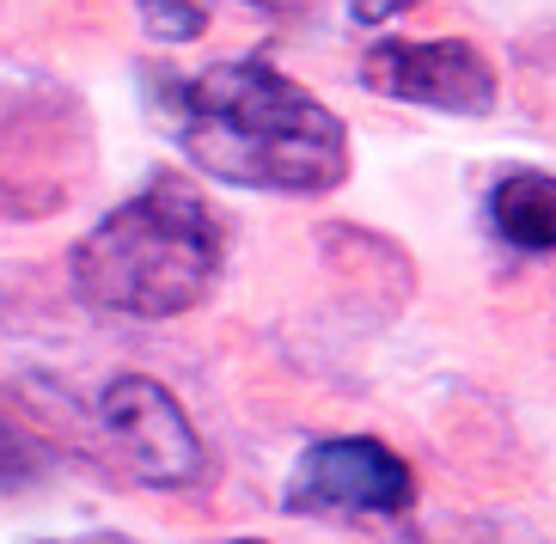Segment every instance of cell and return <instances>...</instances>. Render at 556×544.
Returning a JSON list of instances; mask_svg holds the SVG:
<instances>
[{
	"label": "cell",
	"mask_w": 556,
	"mask_h": 544,
	"mask_svg": "<svg viewBox=\"0 0 556 544\" xmlns=\"http://www.w3.org/2000/svg\"><path fill=\"white\" fill-rule=\"evenodd\" d=\"M165 129L197 172L239 190L325 197L349 178V129L263 55H232L165 86Z\"/></svg>",
	"instance_id": "1"
},
{
	"label": "cell",
	"mask_w": 556,
	"mask_h": 544,
	"mask_svg": "<svg viewBox=\"0 0 556 544\" xmlns=\"http://www.w3.org/2000/svg\"><path fill=\"white\" fill-rule=\"evenodd\" d=\"M227 264V232L178 172H160L116 202L99 227L74 245V294L116 318H184L214 294Z\"/></svg>",
	"instance_id": "2"
},
{
	"label": "cell",
	"mask_w": 556,
	"mask_h": 544,
	"mask_svg": "<svg viewBox=\"0 0 556 544\" xmlns=\"http://www.w3.org/2000/svg\"><path fill=\"white\" fill-rule=\"evenodd\" d=\"M99 434L135 483L148 490H197L208 478V446L190 429V416L160 380L123 374L99 392Z\"/></svg>",
	"instance_id": "3"
},
{
	"label": "cell",
	"mask_w": 556,
	"mask_h": 544,
	"mask_svg": "<svg viewBox=\"0 0 556 544\" xmlns=\"http://www.w3.org/2000/svg\"><path fill=\"white\" fill-rule=\"evenodd\" d=\"M409 502H416V471L374 434L312 441L281 490L288 514H318V520H379V514H404Z\"/></svg>",
	"instance_id": "4"
},
{
	"label": "cell",
	"mask_w": 556,
	"mask_h": 544,
	"mask_svg": "<svg viewBox=\"0 0 556 544\" xmlns=\"http://www.w3.org/2000/svg\"><path fill=\"white\" fill-rule=\"evenodd\" d=\"M361 86L392 104H422L441 116H490L495 67L465 37H416V43H374L361 55Z\"/></svg>",
	"instance_id": "5"
},
{
	"label": "cell",
	"mask_w": 556,
	"mask_h": 544,
	"mask_svg": "<svg viewBox=\"0 0 556 544\" xmlns=\"http://www.w3.org/2000/svg\"><path fill=\"white\" fill-rule=\"evenodd\" d=\"M490 227L514 251H556V178L551 172H507L490 190Z\"/></svg>",
	"instance_id": "6"
},
{
	"label": "cell",
	"mask_w": 556,
	"mask_h": 544,
	"mask_svg": "<svg viewBox=\"0 0 556 544\" xmlns=\"http://www.w3.org/2000/svg\"><path fill=\"white\" fill-rule=\"evenodd\" d=\"M55 453L37 434H25L13 416L0 410V490H31V483L50 478Z\"/></svg>",
	"instance_id": "7"
},
{
	"label": "cell",
	"mask_w": 556,
	"mask_h": 544,
	"mask_svg": "<svg viewBox=\"0 0 556 544\" xmlns=\"http://www.w3.org/2000/svg\"><path fill=\"white\" fill-rule=\"evenodd\" d=\"M416 0H349V18L355 25H386V18H397V13H409Z\"/></svg>",
	"instance_id": "8"
},
{
	"label": "cell",
	"mask_w": 556,
	"mask_h": 544,
	"mask_svg": "<svg viewBox=\"0 0 556 544\" xmlns=\"http://www.w3.org/2000/svg\"><path fill=\"white\" fill-rule=\"evenodd\" d=\"M208 7V0H202ZM245 7H269V13H294V7H306V0H245Z\"/></svg>",
	"instance_id": "9"
},
{
	"label": "cell",
	"mask_w": 556,
	"mask_h": 544,
	"mask_svg": "<svg viewBox=\"0 0 556 544\" xmlns=\"http://www.w3.org/2000/svg\"><path fill=\"white\" fill-rule=\"evenodd\" d=\"M227 544H263V539H227Z\"/></svg>",
	"instance_id": "10"
}]
</instances>
